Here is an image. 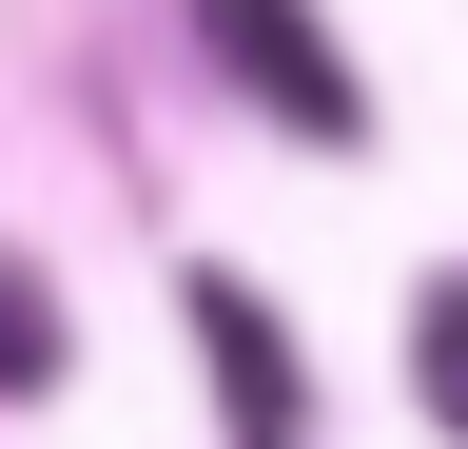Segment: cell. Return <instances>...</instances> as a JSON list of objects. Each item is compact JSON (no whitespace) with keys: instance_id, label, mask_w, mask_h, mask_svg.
<instances>
[{"instance_id":"6da1fadb","label":"cell","mask_w":468,"mask_h":449,"mask_svg":"<svg viewBox=\"0 0 468 449\" xmlns=\"http://www.w3.org/2000/svg\"><path fill=\"white\" fill-rule=\"evenodd\" d=\"M215 39H234V79L273 98V118H313V137H351L371 98H351V59L313 39V0H215Z\"/></svg>"},{"instance_id":"7a4b0ae2","label":"cell","mask_w":468,"mask_h":449,"mask_svg":"<svg viewBox=\"0 0 468 449\" xmlns=\"http://www.w3.org/2000/svg\"><path fill=\"white\" fill-rule=\"evenodd\" d=\"M196 352H215V411H234V449H292V352H273V313L234 294V273H196Z\"/></svg>"},{"instance_id":"3957f363","label":"cell","mask_w":468,"mask_h":449,"mask_svg":"<svg viewBox=\"0 0 468 449\" xmlns=\"http://www.w3.org/2000/svg\"><path fill=\"white\" fill-rule=\"evenodd\" d=\"M0 390H58V294L0 254Z\"/></svg>"},{"instance_id":"277c9868","label":"cell","mask_w":468,"mask_h":449,"mask_svg":"<svg viewBox=\"0 0 468 449\" xmlns=\"http://www.w3.org/2000/svg\"><path fill=\"white\" fill-rule=\"evenodd\" d=\"M410 352H430V411L468 430V273H449V294H430V332H410Z\"/></svg>"}]
</instances>
